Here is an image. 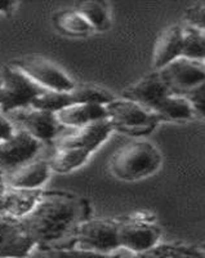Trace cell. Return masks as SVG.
<instances>
[{"label":"cell","instance_id":"1","mask_svg":"<svg viewBox=\"0 0 205 258\" xmlns=\"http://www.w3.org/2000/svg\"><path fill=\"white\" fill-rule=\"evenodd\" d=\"M82 207L71 195L43 192L34 209L21 220L32 241L39 245L56 243L79 225Z\"/></svg>","mask_w":205,"mask_h":258},{"label":"cell","instance_id":"2","mask_svg":"<svg viewBox=\"0 0 205 258\" xmlns=\"http://www.w3.org/2000/svg\"><path fill=\"white\" fill-rule=\"evenodd\" d=\"M161 163L163 156L155 145L146 140H133L112 154L109 170L120 181L134 182L153 176Z\"/></svg>","mask_w":205,"mask_h":258},{"label":"cell","instance_id":"3","mask_svg":"<svg viewBox=\"0 0 205 258\" xmlns=\"http://www.w3.org/2000/svg\"><path fill=\"white\" fill-rule=\"evenodd\" d=\"M44 91L13 64H7L0 71V114L31 107Z\"/></svg>","mask_w":205,"mask_h":258},{"label":"cell","instance_id":"4","mask_svg":"<svg viewBox=\"0 0 205 258\" xmlns=\"http://www.w3.org/2000/svg\"><path fill=\"white\" fill-rule=\"evenodd\" d=\"M106 111L114 131L132 136L146 135L161 121L155 112L123 97L110 101L106 105Z\"/></svg>","mask_w":205,"mask_h":258},{"label":"cell","instance_id":"5","mask_svg":"<svg viewBox=\"0 0 205 258\" xmlns=\"http://www.w3.org/2000/svg\"><path fill=\"white\" fill-rule=\"evenodd\" d=\"M11 64L45 91L70 92L77 85L59 66L44 57L25 56L12 61Z\"/></svg>","mask_w":205,"mask_h":258},{"label":"cell","instance_id":"6","mask_svg":"<svg viewBox=\"0 0 205 258\" xmlns=\"http://www.w3.org/2000/svg\"><path fill=\"white\" fill-rule=\"evenodd\" d=\"M74 246L101 253H114L120 248L119 223L109 220H88L75 227Z\"/></svg>","mask_w":205,"mask_h":258},{"label":"cell","instance_id":"7","mask_svg":"<svg viewBox=\"0 0 205 258\" xmlns=\"http://www.w3.org/2000/svg\"><path fill=\"white\" fill-rule=\"evenodd\" d=\"M170 92L186 96L188 92L205 83L204 62L179 57L158 71Z\"/></svg>","mask_w":205,"mask_h":258},{"label":"cell","instance_id":"8","mask_svg":"<svg viewBox=\"0 0 205 258\" xmlns=\"http://www.w3.org/2000/svg\"><path fill=\"white\" fill-rule=\"evenodd\" d=\"M43 144L22 129H17L12 137L0 142V170L4 174L27 164L36 158Z\"/></svg>","mask_w":205,"mask_h":258},{"label":"cell","instance_id":"9","mask_svg":"<svg viewBox=\"0 0 205 258\" xmlns=\"http://www.w3.org/2000/svg\"><path fill=\"white\" fill-rule=\"evenodd\" d=\"M6 116H8L13 124H18L20 129L29 133L41 144L52 142L58 135V129L61 126L57 121L56 114L34 107L9 112Z\"/></svg>","mask_w":205,"mask_h":258},{"label":"cell","instance_id":"10","mask_svg":"<svg viewBox=\"0 0 205 258\" xmlns=\"http://www.w3.org/2000/svg\"><path fill=\"white\" fill-rule=\"evenodd\" d=\"M35 248L21 220L0 214V258H27Z\"/></svg>","mask_w":205,"mask_h":258},{"label":"cell","instance_id":"11","mask_svg":"<svg viewBox=\"0 0 205 258\" xmlns=\"http://www.w3.org/2000/svg\"><path fill=\"white\" fill-rule=\"evenodd\" d=\"M160 240V230L145 218H132L119 223L120 248L135 253H142L156 246Z\"/></svg>","mask_w":205,"mask_h":258},{"label":"cell","instance_id":"12","mask_svg":"<svg viewBox=\"0 0 205 258\" xmlns=\"http://www.w3.org/2000/svg\"><path fill=\"white\" fill-rule=\"evenodd\" d=\"M172 94L165 83L160 78L158 71L142 78L133 85L123 91V98L144 106L150 111H155L165 97Z\"/></svg>","mask_w":205,"mask_h":258},{"label":"cell","instance_id":"13","mask_svg":"<svg viewBox=\"0 0 205 258\" xmlns=\"http://www.w3.org/2000/svg\"><path fill=\"white\" fill-rule=\"evenodd\" d=\"M52 169L49 161L34 159L17 169L6 173L7 187L22 190H41L49 179Z\"/></svg>","mask_w":205,"mask_h":258},{"label":"cell","instance_id":"14","mask_svg":"<svg viewBox=\"0 0 205 258\" xmlns=\"http://www.w3.org/2000/svg\"><path fill=\"white\" fill-rule=\"evenodd\" d=\"M112 132H114L112 124L107 119L97 121L79 128L73 135L62 138L58 147H78L93 154L102 146L103 142L109 140Z\"/></svg>","mask_w":205,"mask_h":258},{"label":"cell","instance_id":"15","mask_svg":"<svg viewBox=\"0 0 205 258\" xmlns=\"http://www.w3.org/2000/svg\"><path fill=\"white\" fill-rule=\"evenodd\" d=\"M182 44L183 27L179 25H172L163 30L154 45L153 66L155 71L161 70L170 62L182 57Z\"/></svg>","mask_w":205,"mask_h":258},{"label":"cell","instance_id":"16","mask_svg":"<svg viewBox=\"0 0 205 258\" xmlns=\"http://www.w3.org/2000/svg\"><path fill=\"white\" fill-rule=\"evenodd\" d=\"M59 125L79 129L97 121L106 120L107 111L105 105L98 103H77L56 114Z\"/></svg>","mask_w":205,"mask_h":258},{"label":"cell","instance_id":"17","mask_svg":"<svg viewBox=\"0 0 205 258\" xmlns=\"http://www.w3.org/2000/svg\"><path fill=\"white\" fill-rule=\"evenodd\" d=\"M43 190H22V188L7 187L2 194L3 214L8 217L22 220L38 204Z\"/></svg>","mask_w":205,"mask_h":258},{"label":"cell","instance_id":"18","mask_svg":"<svg viewBox=\"0 0 205 258\" xmlns=\"http://www.w3.org/2000/svg\"><path fill=\"white\" fill-rule=\"evenodd\" d=\"M53 24L61 34L73 38L88 36L94 31L88 21L77 9H64L53 16Z\"/></svg>","mask_w":205,"mask_h":258},{"label":"cell","instance_id":"19","mask_svg":"<svg viewBox=\"0 0 205 258\" xmlns=\"http://www.w3.org/2000/svg\"><path fill=\"white\" fill-rule=\"evenodd\" d=\"M92 154L78 147H57V151L49 161L50 169L54 173L66 174L84 165Z\"/></svg>","mask_w":205,"mask_h":258},{"label":"cell","instance_id":"20","mask_svg":"<svg viewBox=\"0 0 205 258\" xmlns=\"http://www.w3.org/2000/svg\"><path fill=\"white\" fill-rule=\"evenodd\" d=\"M154 112L160 117L161 121L188 120L195 115L187 98L173 93L165 97Z\"/></svg>","mask_w":205,"mask_h":258},{"label":"cell","instance_id":"21","mask_svg":"<svg viewBox=\"0 0 205 258\" xmlns=\"http://www.w3.org/2000/svg\"><path fill=\"white\" fill-rule=\"evenodd\" d=\"M77 11L88 21L94 31H106L111 25L109 7L103 2H82L78 4Z\"/></svg>","mask_w":205,"mask_h":258},{"label":"cell","instance_id":"22","mask_svg":"<svg viewBox=\"0 0 205 258\" xmlns=\"http://www.w3.org/2000/svg\"><path fill=\"white\" fill-rule=\"evenodd\" d=\"M71 105H77L75 102V96L73 91L70 92H53V91H44L40 96L35 98L32 102L31 107L43 111L53 112L57 114L61 110L66 109Z\"/></svg>","mask_w":205,"mask_h":258},{"label":"cell","instance_id":"23","mask_svg":"<svg viewBox=\"0 0 205 258\" xmlns=\"http://www.w3.org/2000/svg\"><path fill=\"white\" fill-rule=\"evenodd\" d=\"M129 258H205V254L193 248L176 244H158L151 249L142 253H135Z\"/></svg>","mask_w":205,"mask_h":258},{"label":"cell","instance_id":"24","mask_svg":"<svg viewBox=\"0 0 205 258\" xmlns=\"http://www.w3.org/2000/svg\"><path fill=\"white\" fill-rule=\"evenodd\" d=\"M182 57L193 61L204 62L205 59V32L195 27H183Z\"/></svg>","mask_w":205,"mask_h":258},{"label":"cell","instance_id":"25","mask_svg":"<svg viewBox=\"0 0 205 258\" xmlns=\"http://www.w3.org/2000/svg\"><path fill=\"white\" fill-rule=\"evenodd\" d=\"M43 258H120V255L114 253L96 252L73 245L71 248H57L48 250L43 254Z\"/></svg>","mask_w":205,"mask_h":258},{"label":"cell","instance_id":"26","mask_svg":"<svg viewBox=\"0 0 205 258\" xmlns=\"http://www.w3.org/2000/svg\"><path fill=\"white\" fill-rule=\"evenodd\" d=\"M185 20L188 24L187 26L205 32V4H196L186 9Z\"/></svg>","mask_w":205,"mask_h":258},{"label":"cell","instance_id":"27","mask_svg":"<svg viewBox=\"0 0 205 258\" xmlns=\"http://www.w3.org/2000/svg\"><path fill=\"white\" fill-rule=\"evenodd\" d=\"M185 97L190 102L193 114L199 115L202 119H205V83L188 92Z\"/></svg>","mask_w":205,"mask_h":258},{"label":"cell","instance_id":"28","mask_svg":"<svg viewBox=\"0 0 205 258\" xmlns=\"http://www.w3.org/2000/svg\"><path fill=\"white\" fill-rule=\"evenodd\" d=\"M15 132V124L9 120L8 116H6L4 114H0V142L6 141L9 137H12Z\"/></svg>","mask_w":205,"mask_h":258},{"label":"cell","instance_id":"29","mask_svg":"<svg viewBox=\"0 0 205 258\" xmlns=\"http://www.w3.org/2000/svg\"><path fill=\"white\" fill-rule=\"evenodd\" d=\"M17 3L16 2H9V0H0V17L2 16L9 15L15 11Z\"/></svg>","mask_w":205,"mask_h":258},{"label":"cell","instance_id":"30","mask_svg":"<svg viewBox=\"0 0 205 258\" xmlns=\"http://www.w3.org/2000/svg\"><path fill=\"white\" fill-rule=\"evenodd\" d=\"M6 188H7L6 174H4L3 170H0V194H3Z\"/></svg>","mask_w":205,"mask_h":258},{"label":"cell","instance_id":"31","mask_svg":"<svg viewBox=\"0 0 205 258\" xmlns=\"http://www.w3.org/2000/svg\"><path fill=\"white\" fill-rule=\"evenodd\" d=\"M0 214H3V207H2V194H0Z\"/></svg>","mask_w":205,"mask_h":258},{"label":"cell","instance_id":"32","mask_svg":"<svg viewBox=\"0 0 205 258\" xmlns=\"http://www.w3.org/2000/svg\"><path fill=\"white\" fill-rule=\"evenodd\" d=\"M202 250H204V252H205V245H204V248H202Z\"/></svg>","mask_w":205,"mask_h":258},{"label":"cell","instance_id":"33","mask_svg":"<svg viewBox=\"0 0 205 258\" xmlns=\"http://www.w3.org/2000/svg\"><path fill=\"white\" fill-rule=\"evenodd\" d=\"M204 64H205V59H204Z\"/></svg>","mask_w":205,"mask_h":258}]
</instances>
